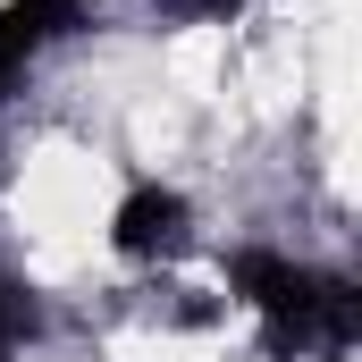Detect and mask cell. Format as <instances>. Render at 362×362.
<instances>
[{
  "instance_id": "cell-3",
  "label": "cell",
  "mask_w": 362,
  "mask_h": 362,
  "mask_svg": "<svg viewBox=\"0 0 362 362\" xmlns=\"http://www.w3.org/2000/svg\"><path fill=\"white\" fill-rule=\"evenodd\" d=\"M93 17V0H0V101L25 85L59 42H76Z\"/></svg>"
},
{
  "instance_id": "cell-2",
  "label": "cell",
  "mask_w": 362,
  "mask_h": 362,
  "mask_svg": "<svg viewBox=\"0 0 362 362\" xmlns=\"http://www.w3.org/2000/svg\"><path fill=\"white\" fill-rule=\"evenodd\" d=\"M185 245H194V202L160 177H135L110 202V253L135 262V270H169Z\"/></svg>"
},
{
  "instance_id": "cell-4",
  "label": "cell",
  "mask_w": 362,
  "mask_h": 362,
  "mask_svg": "<svg viewBox=\"0 0 362 362\" xmlns=\"http://www.w3.org/2000/svg\"><path fill=\"white\" fill-rule=\"evenodd\" d=\"M42 337V295H34V278H8L0 270V362L25 354Z\"/></svg>"
},
{
  "instance_id": "cell-1",
  "label": "cell",
  "mask_w": 362,
  "mask_h": 362,
  "mask_svg": "<svg viewBox=\"0 0 362 362\" xmlns=\"http://www.w3.org/2000/svg\"><path fill=\"white\" fill-rule=\"evenodd\" d=\"M228 286L262 320V346L278 362H346L362 346V286L346 270L295 262L278 245H236L228 253Z\"/></svg>"
},
{
  "instance_id": "cell-5",
  "label": "cell",
  "mask_w": 362,
  "mask_h": 362,
  "mask_svg": "<svg viewBox=\"0 0 362 362\" xmlns=\"http://www.w3.org/2000/svg\"><path fill=\"white\" fill-rule=\"evenodd\" d=\"M152 8H160V17H194V25H228L245 0H152Z\"/></svg>"
}]
</instances>
